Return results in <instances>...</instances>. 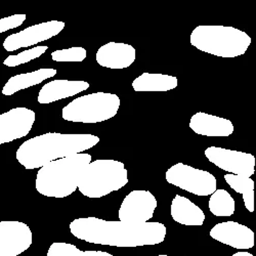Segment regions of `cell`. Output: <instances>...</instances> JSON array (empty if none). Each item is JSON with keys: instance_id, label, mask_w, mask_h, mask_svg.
<instances>
[{"instance_id": "obj_1", "label": "cell", "mask_w": 256, "mask_h": 256, "mask_svg": "<svg viewBox=\"0 0 256 256\" xmlns=\"http://www.w3.org/2000/svg\"><path fill=\"white\" fill-rule=\"evenodd\" d=\"M70 232L85 242L115 246L140 247L164 242L167 228L161 222H148L142 224L109 222L98 218H80L70 224Z\"/></svg>"}, {"instance_id": "obj_2", "label": "cell", "mask_w": 256, "mask_h": 256, "mask_svg": "<svg viewBox=\"0 0 256 256\" xmlns=\"http://www.w3.org/2000/svg\"><path fill=\"white\" fill-rule=\"evenodd\" d=\"M100 140L98 136L90 134L48 132L24 142L16 158L26 169H39L50 162L88 151Z\"/></svg>"}, {"instance_id": "obj_3", "label": "cell", "mask_w": 256, "mask_h": 256, "mask_svg": "<svg viewBox=\"0 0 256 256\" xmlns=\"http://www.w3.org/2000/svg\"><path fill=\"white\" fill-rule=\"evenodd\" d=\"M88 153L58 159L39 168L35 186L39 194L52 198H65L78 188L82 172L92 162Z\"/></svg>"}, {"instance_id": "obj_4", "label": "cell", "mask_w": 256, "mask_h": 256, "mask_svg": "<svg viewBox=\"0 0 256 256\" xmlns=\"http://www.w3.org/2000/svg\"><path fill=\"white\" fill-rule=\"evenodd\" d=\"M190 44L197 50L220 58L243 56L251 44V37L244 31L230 26H197L190 37Z\"/></svg>"}, {"instance_id": "obj_5", "label": "cell", "mask_w": 256, "mask_h": 256, "mask_svg": "<svg viewBox=\"0 0 256 256\" xmlns=\"http://www.w3.org/2000/svg\"><path fill=\"white\" fill-rule=\"evenodd\" d=\"M128 182V172L124 163L117 160L100 159L90 162L84 169L78 190L85 197L98 199L119 190Z\"/></svg>"}, {"instance_id": "obj_6", "label": "cell", "mask_w": 256, "mask_h": 256, "mask_svg": "<svg viewBox=\"0 0 256 256\" xmlns=\"http://www.w3.org/2000/svg\"><path fill=\"white\" fill-rule=\"evenodd\" d=\"M121 104L120 98L110 92H94L73 100L62 111L64 120L98 123L115 117Z\"/></svg>"}, {"instance_id": "obj_7", "label": "cell", "mask_w": 256, "mask_h": 256, "mask_svg": "<svg viewBox=\"0 0 256 256\" xmlns=\"http://www.w3.org/2000/svg\"><path fill=\"white\" fill-rule=\"evenodd\" d=\"M165 178L168 184L196 196H210L218 190V180L214 176L206 170L184 163H178L168 168Z\"/></svg>"}, {"instance_id": "obj_8", "label": "cell", "mask_w": 256, "mask_h": 256, "mask_svg": "<svg viewBox=\"0 0 256 256\" xmlns=\"http://www.w3.org/2000/svg\"><path fill=\"white\" fill-rule=\"evenodd\" d=\"M157 205V199L150 190H136L122 201L118 218L123 222L142 224L154 216Z\"/></svg>"}, {"instance_id": "obj_9", "label": "cell", "mask_w": 256, "mask_h": 256, "mask_svg": "<svg viewBox=\"0 0 256 256\" xmlns=\"http://www.w3.org/2000/svg\"><path fill=\"white\" fill-rule=\"evenodd\" d=\"M204 155L211 163L230 174L250 178L255 172V157L250 153L209 146Z\"/></svg>"}, {"instance_id": "obj_10", "label": "cell", "mask_w": 256, "mask_h": 256, "mask_svg": "<svg viewBox=\"0 0 256 256\" xmlns=\"http://www.w3.org/2000/svg\"><path fill=\"white\" fill-rule=\"evenodd\" d=\"M65 26L66 24L62 20H48V22L30 26L8 36L4 41V48L6 52H12L20 48L36 46L42 41L58 35Z\"/></svg>"}, {"instance_id": "obj_11", "label": "cell", "mask_w": 256, "mask_h": 256, "mask_svg": "<svg viewBox=\"0 0 256 256\" xmlns=\"http://www.w3.org/2000/svg\"><path fill=\"white\" fill-rule=\"evenodd\" d=\"M32 242V232L25 222H0V256H18L28 250Z\"/></svg>"}, {"instance_id": "obj_12", "label": "cell", "mask_w": 256, "mask_h": 256, "mask_svg": "<svg viewBox=\"0 0 256 256\" xmlns=\"http://www.w3.org/2000/svg\"><path fill=\"white\" fill-rule=\"evenodd\" d=\"M35 119V112L24 106H18L0 114V144L27 136L32 130Z\"/></svg>"}, {"instance_id": "obj_13", "label": "cell", "mask_w": 256, "mask_h": 256, "mask_svg": "<svg viewBox=\"0 0 256 256\" xmlns=\"http://www.w3.org/2000/svg\"><path fill=\"white\" fill-rule=\"evenodd\" d=\"M210 237L234 249L247 250L254 246V232L248 226L236 222H224L210 230Z\"/></svg>"}, {"instance_id": "obj_14", "label": "cell", "mask_w": 256, "mask_h": 256, "mask_svg": "<svg viewBox=\"0 0 256 256\" xmlns=\"http://www.w3.org/2000/svg\"><path fill=\"white\" fill-rule=\"evenodd\" d=\"M136 58V48L127 44L109 42L102 46L96 52V62L100 66L113 70L130 67Z\"/></svg>"}, {"instance_id": "obj_15", "label": "cell", "mask_w": 256, "mask_h": 256, "mask_svg": "<svg viewBox=\"0 0 256 256\" xmlns=\"http://www.w3.org/2000/svg\"><path fill=\"white\" fill-rule=\"evenodd\" d=\"M90 88V83L83 80L56 79L41 88L37 100L39 104H52L56 100L71 98Z\"/></svg>"}, {"instance_id": "obj_16", "label": "cell", "mask_w": 256, "mask_h": 256, "mask_svg": "<svg viewBox=\"0 0 256 256\" xmlns=\"http://www.w3.org/2000/svg\"><path fill=\"white\" fill-rule=\"evenodd\" d=\"M188 126L195 134L204 136H230L234 132L230 120L204 112L192 116Z\"/></svg>"}, {"instance_id": "obj_17", "label": "cell", "mask_w": 256, "mask_h": 256, "mask_svg": "<svg viewBox=\"0 0 256 256\" xmlns=\"http://www.w3.org/2000/svg\"><path fill=\"white\" fill-rule=\"evenodd\" d=\"M170 214L174 222L184 226H202L205 222L203 210L190 199L176 195L170 206Z\"/></svg>"}, {"instance_id": "obj_18", "label": "cell", "mask_w": 256, "mask_h": 256, "mask_svg": "<svg viewBox=\"0 0 256 256\" xmlns=\"http://www.w3.org/2000/svg\"><path fill=\"white\" fill-rule=\"evenodd\" d=\"M58 71L52 68H42L30 73L18 74L10 77L2 88V94L12 96L16 92L40 84L48 78L56 76Z\"/></svg>"}, {"instance_id": "obj_19", "label": "cell", "mask_w": 256, "mask_h": 256, "mask_svg": "<svg viewBox=\"0 0 256 256\" xmlns=\"http://www.w3.org/2000/svg\"><path fill=\"white\" fill-rule=\"evenodd\" d=\"M178 79L176 76L158 74V73H142L132 81L134 92H169L178 88Z\"/></svg>"}, {"instance_id": "obj_20", "label": "cell", "mask_w": 256, "mask_h": 256, "mask_svg": "<svg viewBox=\"0 0 256 256\" xmlns=\"http://www.w3.org/2000/svg\"><path fill=\"white\" fill-rule=\"evenodd\" d=\"M208 207L213 216L218 218L232 216L236 209V202L226 190L220 188L210 195Z\"/></svg>"}, {"instance_id": "obj_21", "label": "cell", "mask_w": 256, "mask_h": 256, "mask_svg": "<svg viewBox=\"0 0 256 256\" xmlns=\"http://www.w3.org/2000/svg\"><path fill=\"white\" fill-rule=\"evenodd\" d=\"M224 180L234 192L242 195L246 209L254 212V180L251 178L230 174L224 176Z\"/></svg>"}, {"instance_id": "obj_22", "label": "cell", "mask_w": 256, "mask_h": 256, "mask_svg": "<svg viewBox=\"0 0 256 256\" xmlns=\"http://www.w3.org/2000/svg\"><path fill=\"white\" fill-rule=\"evenodd\" d=\"M48 256H113V255L106 251H100V250L83 251L70 243L54 242L50 246L48 250Z\"/></svg>"}, {"instance_id": "obj_23", "label": "cell", "mask_w": 256, "mask_h": 256, "mask_svg": "<svg viewBox=\"0 0 256 256\" xmlns=\"http://www.w3.org/2000/svg\"><path fill=\"white\" fill-rule=\"evenodd\" d=\"M48 50V46H35L33 48L24 50V52H20L18 54L8 56L4 60V64L8 67H16V66H20V65H23V64L29 62L32 60H35V58L41 56Z\"/></svg>"}, {"instance_id": "obj_24", "label": "cell", "mask_w": 256, "mask_h": 256, "mask_svg": "<svg viewBox=\"0 0 256 256\" xmlns=\"http://www.w3.org/2000/svg\"><path fill=\"white\" fill-rule=\"evenodd\" d=\"M88 52L84 48L74 46L66 50H54L52 58L54 62H83L86 58Z\"/></svg>"}, {"instance_id": "obj_25", "label": "cell", "mask_w": 256, "mask_h": 256, "mask_svg": "<svg viewBox=\"0 0 256 256\" xmlns=\"http://www.w3.org/2000/svg\"><path fill=\"white\" fill-rule=\"evenodd\" d=\"M27 16L24 14H14L4 18H0V33L6 32L12 29H16L22 25L26 20Z\"/></svg>"}, {"instance_id": "obj_26", "label": "cell", "mask_w": 256, "mask_h": 256, "mask_svg": "<svg viewBox=\"0 0 256 256\" xmlns=\"http://www.w3.org/2000/svg\"><path fill=\"white\" fill-rule=\"evenodd\" d=\"M232 256H253V255L246 251H240V252H236L234 254H232Z\"/></svg>"}, {"instance_id": "obj_27", "label": "cell", "mask_w": 256, "mask_h": 256, "mask_svg": "<svg viewBox=\"0 0 256 256\" xmlns=\"http://www.w3.org/2000/svg\"><path fill=\"white\" fill-rule=\"evenodd\" d=\"M157 256H182V255H166V254H161V255H157Z\"/></svg>"}]
</instances>
